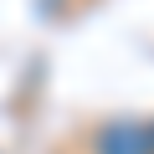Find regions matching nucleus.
Returning <instances> with one entry per match:
<instances>
[{
	"label": "nucleus",
	"instance_id": "2",
	"mask_svg": "<svg viewBox=\"0 0 154 154\" xmlns=\"http://www.w3.org/2000/svg\"><path fill=\"white\" fill-rule=\"evenodd\" d=\"M149 149H154V123H149Z\"/></svg>",
	"mask_w": 154,
	"mask_h": 154
},
{
	"label": "nucleus",
	"instance_id": "1",
	"mask_svg": "<svg viewBox=\"0 0 154 154\" xmlns=\"http://www.w3.org/2000/svg\"><path fill=\"white\" fill-rule=\"evenodd\" d=\"M98 154H154V149H149V128H134V123L103 128V139H98Z\"/></svg>",
	"mask_w": 154,
	"mask_h": 154
}]
</instances>
